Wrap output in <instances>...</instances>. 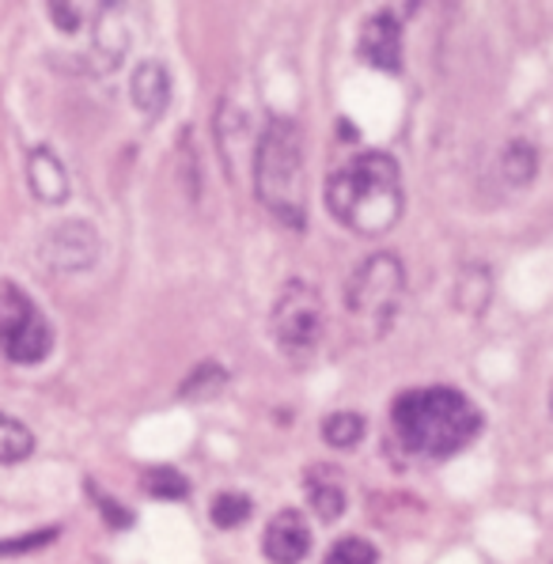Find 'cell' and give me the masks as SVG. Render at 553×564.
I'll return each instance as SVG.
<instances>
[{"label":"cell","mask_w":553,"mask_h":564,"mask_svg":"<svg viewBox=\"0 0 553 564\" xmlns=\"http://www.w3.org/2000/svg\"><path fill=\"white\" fill-rule=\"evenodd\" d=\"M209 516L220 531H236V527H243L250 519V497H243V492H220L213 500Z\"/></svg>","instance_id":"cell-15"},{"label":"cell","mask_w":553,"mask_h":564,"mask_svg":"<svg viewBox=\"0 0 553 564\" xmlns=\"http://www.w3.org/2000/svg\"><path fill=\"white\" fill-rule=\"evenodd\" d=\"M50 15H54V23L62 31L80 28V8H73V4H50Z\"/></svg>","instance_id":"cell-22"},{"label":"cell","mask_w":553,"mask_h":564,"mask_svg":"<svg viewBox=\"0 0 553 564\" xmlns=\"http://www.w3.org/2000/svg\"><path fill=\"white\" fill-rule=\"evenodd\" d=\"M323 300H318L315 284L289 281L276 296L273 307V337L289 357H307L323 337Z\"/></svg>","instance_id":"cell-6"},{"label":"cell","mask_w":553,"mask_h":564,"mask_svg":"<svg viewBox=\"0 0 553 564\" xmlns=\"http://www.w3.org/2000/svg\"><path fill=\"white\" fill-rule=\"evenodd\" d=\"M54 349L46 315L15 284H0V352L12 364H39Z\"/></svg>","instance_id":"cell-5"},{"label":"cell","mask_w":553,"mask_h":564,"mask_svg":"<svg viewBox=\"0 0 553 564\" xmlns=\"http://www.w3.org/2000/svg\"><path fill=\"white\" fill-rule=\"evenodd\" d=\"M399 444L418 458H452L481 432V410L455 387H421L399 394L391 410Z\"/></svg>","instance_id":"cell-1"},{"label":"cell","mask_w":553,"mask_h":564,"mask_svg":"<svg viewBox=\"0 0 553 564\" xmlns=\"http://www.w3.org/2000/svg\"><path fill=\"white\" fill-rule=\"evenodd\" d=\"M265 557L273 564H300L311 553V527L304 519V511L284 508L273 516V523L265 527V542H262Z\"/></svg>","instance_id":"cell-9"},{"label":"cell","mask_w":553,"mask_h":564,"mask_svg":"<svg viewBox=\"0 0 553 564\" xmlns=\"http://www.w3.org/2000/svg\"><path fill=\"white\" fill-rule=\"evenodd\" d=\"M129 95H133V107L141 110L144 118H160L171 102V76L160 61H144L133 73V84H129Z\"/></svg>","instance_id":"cell-11"},{"label":"cell","mask_w":553,"mask_h":564,"mask_svg":"<svg viewBox=\"0 0 553 564\" xmlns=\"http://www.w3.org/2000/svg\"><path fill=\"white\" fill-rule=\"evenodd\" d=\"M28 182H31L34 197H39L42 205H62L68 197V175H65L62 160H57L46 144L31 149V155H28Z\"/></svg>","instance_id":"cell-10"},{"label":"cell","mask_w":553,"mask_h":564,"mask_svg":"<svg viewBox=\"0 0 553 564\" xmlns=\"http://www.w3.org/2000/svg\"><path fill=\"white\" fill-rule=\"evenodd\" d=\"M307 500L311 508H315L318 519H326V523H334V519L345 511V489L338 481V474L334 470H311L307 474Z\"/></svg>","instance_id":"cell-12"},{"label":"cell","mask_w":553,"mask_h":564,"mask_svg":"<svg viewBox=\"0 0 553 564\" xmlns=\"http://www.w3.org/2000/svg\"><path fill=\"white\" fill-rule=\"evenodd\" d=\"M254 189L284 228H304V141L296 121L270 118L254 155Z\"/></svg>","instance_id":"cell-3"},{"label":"cell","mask_w":553,"mask_h":564,"mask_svg":"<svg viewBox=\"0 0 553 564\" xmlns=\"http://www.w3.org/2000/svg\"><path fill=\"white\" fill-rule=\"evenodd\" d=\"M550 413H553V394H550Z\"/></svg>","instance_id":"cell-23"},{"label":"cell","mask_w":553,"mask_h":564,"mask_svg":"<svg viewBox=\"0 0 553 564\" xmlns=\"http://www.w3.org/2000/svg\"><path fill=\"white\" fill-rule=\"evenodd\" d=\"M360 57L371 68H383V73H399L402 68V23L394 12H376L360 28Z\"/></svg>","instance_id":"cell-8"},{"label":"cell","mask_w":553,"mask_h":564,"mask_svg":"<svg viewBox=\"0 0 553 564\" xmlns=\"http://www.w3.org/2000/svg\"><path fill=\"white\" fill-rule=\"evenodd\" d=\"M402 175L387 152H365L326 182V208L357 236H387L402 216Z\"/></svg>","instance_id":"cell-2"},{"label":"cell","mask_w":553,"mask_h":564,"mask_svg":"<svg viewBox=\"0 0 553 564\" xmlns=\"http://www.w3.org/2000/svg\"><path fill=\"white\" fill-rule=\"evenodd\" d=\"M224 383H228V371H224L220 364H202V368L186 379L178 394L189 398V402H197V398H216L224 390Z\"/></svg>","instance_id":"cell-17"},{"label":"cell","mask_w":553,"mask_h":564,"mask_svg":"<svg viewBox=\"0 0 553 564\" xmlns=\"http://www.w3.org/2000/svg\"><path fill=\"white\" fill-rule=\"evenodd\" d=\"M323 440L330 447H341V451L357 447L360 440H365V416L360 413H330L323 421Z\"/></svg>","instance_id":"cell-14"},{"label":"cell","mask_w":553,"mask_h":564,"mask_svg":"<svg viewBox=\"0 0 553 564\" xmlns=\"http://www.w3.org/2000/svg\"><path fill=\"white\" fill-rule=\"evenodd\" d=\"M57 538V531L50 527V531H39V534H20L12 538V542H0V557H12V553H31V550H42V545H50Z\"/></svg>","instance_id":"cell-21"},{"label":"cell","mask_w":553,"mask_h":564,"mask_svg":"<svg viewBox=\"0 0 553 564\" xmlns=\"http://www.w3.org/2000/svg\"><path fill=\"white\" fill-rule=\"evenodd\" d=\"M405 273L394 254H371L365 265L353 273L349 289H345V307H349L353 323L368 326V334H383L394 323L402 307Z\"/></svg>","instance_id":"cell-4"},{"label":"cell","mask_w":553,"mask_h":564,"mask_svg":"<svg viewBox=\"0 0 553 564\" xmlns=\"http://www.w3.org/2000/svg\"><path fill=\"white\" fill-rule=\"evenodd\" d=\"M323 564H379V553H376V545L365 542V538L349 534V538H341L330 553H326Z\"/></svg>","instance_id":"cell-19"},{"label":"cell","mask_w":553,"mask_h":564,"mask_svg":"<svg viewBox=\"0 0 553 564\" xmlns=\"http://www.w3.org/2000/svg\"><path fill=\"white\" fill-rule=\"evenodd\" d=\"M88 492L99 500V511H102V519H107L110 527H133V511H126V505L102 497V489H99V485H91V481H88Z\"/></svg>","instance_id":"cell-20"},{"label":"cell","mask_w":553,"mask_h":564,"mask_svg":"<svg viewBox=\"0 0 553 564\" xmlns=\"http://www.w3.org/2000/svg\"><path fill=\"white\" fill-rule=\"evenodd\" d=\"M534 167H539V155L527 141H512L505 152V175L508 182H516V186H523V182L534 178Z\"/></svg>","instance_id":"cell-18"},{"label":"cell","mask_w":553,"mask_h":564,"mask_svg":"<svg viewBox=\"0 0 553 564\" xmlns=\"http://www.w3.org/2000/svg\"><path fill=\"white\" fill-rule=\"evenodd\" d=\"M144 492L160 500H186L189 497V481L171 466H155V470L144 474Z\"/></svg>","instance_id":"cell-16"},{"label":"cell","mask_w":553,"mask_h":564,"mask_svg":"<svg viewBox=\"0 0 553 564\" xmlns=\"http://www.w3.org/2000/svg\"><path fill=\"white\" fill-rule=\"evenodd\" d=\"M42 262L54 273H76V269H88L99 258V236H95L91 224L68 220L62 228H54L42 239Z\"/></svg>","instance_id":"cell-7"},{"label":"cell","mask_w":553,"mask_h":564,"mask_svg":"<svg viewBox=\"0 0 553 564\" xmlns=\"http://www.w3.org/2000/svg\"><path fill=\"white\" fill-rule=\"evenodd\" d=\"M34 451V436L23 421L0 413V463H23Z\"/></svg>","instance_id":"cell-13"}]
</instances>
